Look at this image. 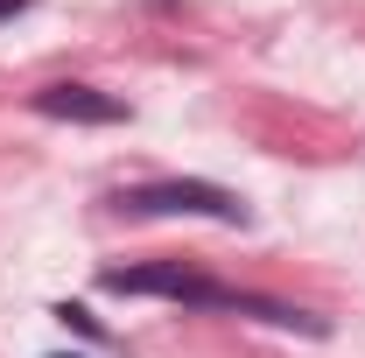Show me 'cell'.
I'll return each mask as SVG.
<instances>
[{
	"label": "cell",
	"instance_id": "2",
	"mask_svg": "<svg viewBox=\"0 0 365 358\" xmlns=\"http://www.w3.org/2000/svg\"><path fill=\"white\" fill-rule=\"evenodd\" d=\"M106 295H162V302H182V310H225L232 281H211V274L182 267V260H148V267H106L98 274Z\"/></svg>",
	"mask_w": 365,
	"mask_h": 358
},
{
	"label": "cell",
	"instance_id": "4",
	"mask_svg": "<svg viewBox=\"0 0 365 358\" xmlns=\"http://www.w3.org/2000/svg\"><path fill=\"white\" fill-rule=\"evenodd\" d=\"M56 323H71V330H85V337H98V323H91V310H78V302H63V310H56Z\"/></svg>",
	"mask_w": 365,
	"mask_h": 358
},
{
	"label": "cell",
	"instance_id": "3",
	"mask_svg": "<svg viewBox=\"0 0 365 358\" xmlns=\"http://www.w3.org/2000/svg\"><path fill=\"white\" fill-rule=\"evenodd\" d=\"M29 106L43 120H63V127H120L127 120V98H113L98 85H43V91H29Z\"/></svg>",
	"mask_w": 365,
	"mask_h": 358
},
{
	"label": "cell",
	"instance_id": "6",
	"mask_svg": "<svg viewBox=\"0 0 365 358\" xmlns=\"http://www.w3.org/2000/svg\"><path fill=\"white\" fill-rule=\"evenodd\" d=\"M49 358H85V352H49Z\"/></svg>",
	"mask_w": 365,
	"mask_h": 358
},
{
	"label": "cell",
	"instance_id": "1",
	"mask_svg": "<svg viewBox=\"0 0 365 358\" xmlns=\"http://www.w3.org/2000/svg\"><path fill=\"white\" fill-rule=\"evenodd\" d=\"M120 218H211V225H253V211L232 197L225 183H204V176H155L134 183L113 197Z\"/></svg>",
	"mask_w": 365,
	"mask_h": 358
},
{
	"label": "cell",
	"instance_id": "5",
	"mask_svg": "<svg viewBox=\"0 0 365 358\" xmlns=\"http://www.w3.org/2000/svg\"><path fill=\"white\" fill-rule=\"evenodd\" d=\"M36 0H0V21H14V14H29Z\"/></svg>",
	"mask_w": 365,
	"mask_h": 358
}]
</instances>
